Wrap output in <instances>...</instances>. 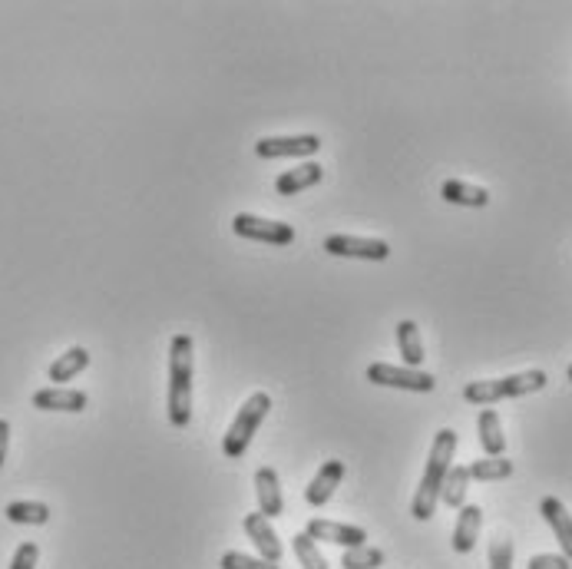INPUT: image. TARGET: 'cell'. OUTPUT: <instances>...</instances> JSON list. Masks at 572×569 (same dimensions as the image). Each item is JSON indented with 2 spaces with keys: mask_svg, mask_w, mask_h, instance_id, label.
<instances>
[{
  "mask_svg": "<svg viewBox=\"0 0 572 569\" xmlns=\"http://www.w3.org/2000/svg\"><path fill=\"white\" fill-rule=\"evenodd\" d=\"M255 497H258V513L262 517H282L285 513V493H282V480H278L275 467H262L255 474Z\"/></svg>",
  "mask_w": 572,
  "mask_h": 569,
  "instance_id": "cell-11",
  "label": "cell"
},
{
  "mask_svg": "<svg viewBox=\"0 0 572 569\" xmlns=\"http://www.w3.org/2000/svg\"><path fill=\"white\" fill-rule=\"evenodd\" d=\"M192 335H176L169 341V424L189 427L192 421Z\"/></svg>",
  "mask_w": 572,
  "mask_h": 569,
  "instance_id": "cell-2",
  "label": "cell"
},
{
  "mask_svg": "<svg viewBox=\"0 0 572 569\" xmlns=\"http://www.w3.org/2000/svg\"><path fill=\"white\" fill-rule=\"evenodd\" d=\"M467 487H470V470L467 467H450L444 487H440V503L460 510L463 503H467Z\"/></svg>",
  "mask_w": 572,
  "mask_h": 569,
  "instance_id": "cell-22",
  "label": "cell"
},
{
  "mask_svg": "<svg viewBox=\"0 0 572 569\" xmlns=\"http://www.w3.org/2000/svg\"><path fill=\"white\" fill-rule=\"evenodd\" d=\"M86 404H90V397H86V391H77V388H43L34 394L37 411L80 414V411H86Z\"/></svg>",
  "mask_w": 572,
  "mask_h": 569,
  "instance_id": "cell-12",
  "label": "cell"
},
{
  "mask_svg": "<svg viewBox=\"0 0 572 569\" xmlns=\"http://www.w3.org/2000/svg\"><path fill=\"white\" fill-rule=\"evenodd\" d=\"M440 196H444L450 206H467V209H483L490 206V192L483 186H470V182H460V179H447L440 186Z\"/></svg>",
  "mask_w": 572,
  "mask_h": 569,
  "instance_id": "cell-17",
  "label": "cell"
},
{
  "mask_svg": "<svg viewBox=\"0 0 572 569\" xmlns=\"http://www.w3.org/2000/svg\"><path fill=\"white\" fill-rule=\"evenodd\" d=\"M546 371H523V374H510V378H496V381H470L463 388V401L470 404H496L506 401V397H523V394H536L546 388Z\"/></svg>",
  "mask_w": 572,
  "mask_h": 569,
  "instance_id": "cell-3",
  "label": "cell"
},
{
  "mask_svg": "<svg viewBox=\"0 0 572 569\" xmlns=\"http://www.w3.org/2000/svg\"><path fill=\"white\" fill-rule=\"evenodd\" d=\"M222 569H282V566H275V563H265L262 556H248V553H225L222 560H219Z\"/></svg>",
  "mask_w": 572,
  "mask_h": 569,
  "instance_id": "cell-26",
  "label": "cell"
},
{
  "mask_svg": "<svg viewBox=\"0 0 572 569\" xmlns=\"http://www.w3.org/2000/svg\"><path fill=\"white\" fill-rule=\"evenodd\" d=\"M490 569H513V540L510 536H496L490 543Z\"/></svg>",
  "mask_w": 572,
  "mask_h": 569,
  "instance_id": "cell-27",
  "label": "cell"
},
{
  "mask_svg": "<svg viewBox=\"0 0 572 569\" xmlns=\"http://www.w3.org/2000/svg\"><path fill=\"white\" fill-rule=\"evenodd\" d=\"M272 411V397L265 391H255L248 401L239 407V414H235V421L229 424V434L222 437V454L229 460H239L248 444H252V437L258 434V427H262L265 414Z\"/></svg>",
  "mask_w": 572,
  "mask_h": 569,
  "instance_id": "cell-4",
  "label": "cell"
},
{
  "mask_svg": "<svg viewBox=\"0 0 572 569\" xmlns=\"http://www.w3.org/2000/svg\"><path fill=\"white\" fill-rule=\"evenodd\" d=\"M397 348H401L404 368H420L424 364V341H420V328L410 318L397 325Z\"/></svg>",
  "mask_w": 572,
  "mask_h": 569,
  "instance_id": "cell-20",
  "label": "cell"
},
{
  "mask_svg": "<svg viewBox=\"0 0 572 569\" xmlns=\"http://www.w3.org/2000/svg\"><path fill=\"white\" fill-rule=\"evenodd\" d=\"M7 447H10V424L0 417V467H4L7 460Z\"/></svg>",
  "mask_w": 572,
  "mask_h": 569,
  "instance_id": "cell-30",
  "label": "cell"
},
{
  "mask_svg": "<svg viewBox=\"0 0 572 569\" xmlns=\"http://www.w3.org/2000/svg\"><path fill=\"white\" fill-rule=\"evenodd\" d=\"M368 381L381 384V388H401V391H417V394H430L437 388L434 374L420 368H397V364H387V361L368 364Z\"/></svg>",
  "mask_w": 572,
  "mask_h": 569,
  "instance_id": "cell-5",
  "label": "cell"
},
{
  "mask_svg": "<svg viewBox=\"0 0 572 569\" xmlns=\"http://www.w3.org/2000/svg\"><path fill=\"white\" fill-rule=\"evenodd\" d=\"M4 517L17 526H43L50 520V507L37 500H14V503H7Z\"/></svg>",
  "mask_w": 572,
  "mask_h": 569,
  "instance_id": "cell-21",
  "label": "cell"
},
{
  "mask_svg": "<svg viewBox=\"0 0 572 569\" xmlns=\"http://www.w3.org/2000/svg\"><path fill=\"white\" fill-rule=\"evenodd\" d=\"M232 232L242 235V239L252 242H268V245H291L295 242V229L288 222H275V219H258L252 212H239L232 219Z\"/></svg>",
  "mask_w": 572,
  "mask_h": 569,
  "instance_id": "cell-6",
  "label": "cell"
},
{
  "mask_svg": "<svg viewBox=\"0 0 572 569\" xmlns=\"http://www.w3.org/2000/svg\"><path fill=\"white\" fill-rule=\"evenodd\" d=\"M37 560H40V546L37 543H20L14 560H10V569H37Z\"/></svg>",
  "mask_w": 572,
  "mask_h": 569,
  "instance_id": "cell-28",
  "label": "cell"
},
{
  "mask_svg": "<svg viewBox=\"0 0 572 569\" xmlns=\"http://www.w3.org/2000/svg\"><path fill=\"white\" fill-rule=\"evenodd\" d=\"M341 477H344V464H341V460H328V464H321L318 474L311 477L308 490H305L308 507H325V503L334 497V490H338Z\"/></svg>",
  "mask_w": 572,
  "mask_h": 569,
  "instance_id": "cell-13",
  "label": "cell"
},
{
  "mask_svg": "<svg viewBox=\"0 0 572 569\" xmlns=\"http://www.w3.org/2000/svg\"><path fill=\"white\" fill-rule=\"evenodd\" d=\"M328 255H344V259H368L384 262L391 255V245L384 239H358V235H328L325 239Z\"/></svg>",
  "mask_w": 572,
  "mask_h": 569,
  "instance_id": "cell-8",
  "label": "cell"
},
{
  "mask_svg": "<svg viewBox=\"0 0 572 569\" xmlns=\"http://www.w3.org/2000/svg\"><path fill=\"white\" fill-rule=\"evenodd\" d=\"M291 546H295V556H298L301 569H331V566H328V560H325V556H321L318 543L311 540V536H308L305 530L291 536Z\"/></svg>",
  "mask_w": 572,
  "mask_h": 569,
  "instance_id": "cell-25",
  "label": "cell"
},
{
  "mask_svg": "<svg viewBox=\"0 0 572 569\" xmlns=\"http://www.w3.org/2000/svg\"><path fill=\"white\" fill-rule=\"evenodd\" d=\"M480 526H483V510L477 507V503H463L460 517H457V526H453V550H457V553H470L473 546H477Z\"/></svg>",
  "mask_w": 572,
  "mask_h": 569,
  "instance_id": "cell-15",
  "label": "cell"
},
{
  "mask_svg": "<svg viewBox=\"0 0 572 569\" xmlns=\"http://www.w3.org/2000/svg\"><path fill=\"white\" fill-rule=\"evenodd\" d=\"M86 368H90V351H86V348H70V351H63L60 358L50 364L47 378L53 381V388H60L63 381H73Z\"/></svg>",
  "mask_w": 572,
  "mask_h": 569,
  "instance_id": "cell-18",
  "label": "cell"
},
{
  "mask_svg": "<svg viewBox=\"0 0 572 569\" xmlns=\"http://www.w3.org/2000/svg\"><path fill=\"white\" fill-rule=\"evenodd\" d=\"M315 543H331V546H344V550H351V546H364L368 543V530L364 526H351V523H334V520H308V530H305Z\"/></svg>",
  "mask_w": 572,
  "mask_h": 569,
  "instance_id": "cell-9",
  "label": "cell"
},
{
  "mask_svg": "<svg viewBox=\"0 0 572 569\" xmlns=\"http://www.w3.org/2000/svg\"><path fill=\"white\" fill-rule=\"evenodd\" d=\"M341 566L344 569H381L384 566V550L364 543V546H351V550L341 553Z\"/></svg>",
  "mask_w": 572,
  "mask_h": 569,
  "instance_id": "cell-24",
  "label": "cell"
},
{
  "mask_svg": "<svg viewBox=\"0 0 572 569\" xmlns=\"http://www.w3.org/2000/svg\"><path fill=\"white\" fill-rule=\"evenodd\" d=\"M526 569H572V563L563 553H536Z\"/></svg>",
  "mask_w": 572,
  "mask_h": 569,
  "instance_id": "cell-29",
  "label": "cell"
},
{
  "mask_svg": "<svg viewBox=\"0 0 572 569\" xmlns=\"http://www.w3.org/2000/svg\"><path fill=\"white\" fill-rule=\"evenodd\" d=\"M467 470H470V480H483V483L506 480V477H513V460H506V457H483V460H473Z\"/></svg>",
  "mask_w": 572,
  "mask_h": 569,
  "instance_id": "cell-23",
  "label": "cell"
},
{
  "mask_svg": "<svg viewBox=\"0 0 572 569\" xmlns=\"http://www.w3.org/2000/svg\"><path fill=\"white\" fill-rule=\"evenodd\" d=\"M453 450H457V431H437L434 437V447H430V457H427V467H424V477H420V487L414 493V503H410V513L414 520H430L440 503V487L450 474V460H453Z\"/></svg>",
  "mask_w": 572,
  "mask_h": 569,
  "instance_id": "cell-1",
  "label": "cell"
},
{
  "mask_svg": "<svg viewBox=\"0 0 572 569\" xmlns=\"http://www.w3.org/2000/svg\"><path fill=\"white\" fill-rule=\"evenodd\" d=\"M245 526V533H248V540L255 543V550L258 556H262L265 563H282V540H278V533L272 530V523H268V517H262V513H248V517L242 520Z\"/></svg>",
  "mask_w": 572,
  "mask_h": 569,
  "instance_id": "cell-10",
  "label": "cell"
},
{
  "mask_svg": "<svg viewBox=\"0 0 572 569\" xmlns=\"http://www.w3.org/2000/svg\"><path fill=\"white\" fill-rule=\"evenodd\" d=\"M321 176H325V169L308 159V163H301V166L288 169V173L278 176V179H275V192H278V196H298L301 189L318 186Z\"/></svg>",
  "mask_w": 572,
  "mask_h": 569,
  "instance_id": "cell-16",
  "label": "cell"
},
{
  "mask_svg": "<svg viewBox=\"0 0 572 569\" xmlns=\"http://www.w3.org/2000/svg\"><path fill=\"white\" fill-rule=\"evenodd\" d=\"M569 381H572V364H569Z\"/></svg>",
  "mask_w": 572,
  "mask_h": 569,
  "instance_id": "cell-31",
  "label": "cell"
},
{
  "mask_svg": "<svg viewBox=\"0 0 572 569\" xmlns=\"http://www.w3.org/2000/svg\"><path fill=\"white\" fill-rule=\"evenodd\" d=\"M477 427H480V447H483V454H487V457H503L506 437H503L500 414H496L493 407H483Z\"/></svg>",
  "mask_w": 572,
  "mask_h": 569,
  "instance_id": "cell-19",
  "label": "cell"
},
{
  "mask_svg": "<svg viewBox=\"0 0 572 569\" xmlns=\"http://www.w3.org/2000/svg\"><path fill=\"white\" fill-rule=\"evenodd\" d=\"M539 513H543V520L553 526L556 540L563 546V556L572 563V513L563 507V500H556V497L539 500Z\"/></svg>",
  "mask_w": 572,
  "mask_h": 569,
  "instance_id": "cell-14",
  "label": "cell"
},
{
  "mask_svg": "<svg viewBox=\"0 0 572 569\" xmlns=\"http://www.w3.org/2000/svg\"><path fill=\"white\" fill-rule=\"evenodd\" d=\"M321 149V139L315 133H301V136H265L255 143L258 159H285V156H315Z\"/></svg>",
  "mask_w": 572,
  "mask_h": 569,
  "instance_id": "cell-7",
  "label": "cell"
}]
</instances>
